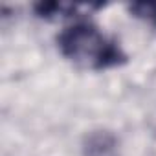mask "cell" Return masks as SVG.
Segmentation results:
<instances>
[{"label": "cell", "instance_id": "cell-1", "mask_svg": "<svg viewBox=\"0 0 156 156\" xmlns=\"http://www.w3.org/2000/svg\"><path fill=\"white\" fill-rule=\"evenodd\" d=\"M57 42L61 53L81 68L105 70L125 61L119 46L108 41L92 24H75L66 28L59 35Z\"/></svg>", "mask_w": 156, "mask_h": 156}, {"label": "cell", "instance_id": "cell-2", "mask_svg": "<svg viewBox=\"0 0 156 156\" xmlns=\"http://www.w3.org/2000/svg\"><path fill=\"white\" fill-rule=\"evenodd\" d=\"M88 156H110L114 151V141L107 134H96L88 140Z\"/></svg>", "mask_w": 156, "mask_h": 156}, {"label": "cell", "instance_id": "cell-3", "mask_svg": "<svg viewBox=\"0 0 156 156\" xmlns=\"http://www.w3.org/2000/svg\"><path fill=\"white\" fill-rule=\"evenodd\" d=\"M130 13L156 24V2H134L130 4Z\"/></svg>", "mask_w": 156, "mask_h": 156}]
</instances>
